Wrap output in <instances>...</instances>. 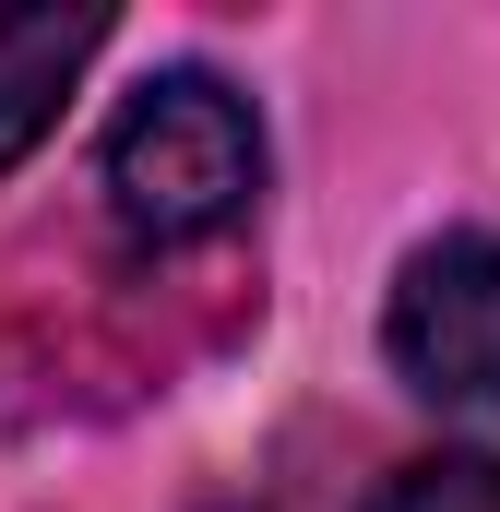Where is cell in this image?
I'll return each mask as SVG.
<instances>
[{"mask_svg":"<svg viewBox=\"0 0 500 512\" xmlns=\"http://www.w3.org/2000/svg\"><path fill=\"white\" fill-rule=\"evenodd\" d=\"M370 512H500V453H417L381 477Z\"/></svg>","mask_w":500,"mask_h":512,"instance_id":"277c9868","label":"cell"},{"mask_svg":"<svg viewBox=\"0 0 500 512\" xmlns=\"http://www.w3.org/2000/svg\"><path fill=\"white\" fill-rule=\"evenodd\" d=\"M96 48H108V12H0V179L60 131Z\"/></svg>","mask_w":500,"mask_h":512,"instance_id":"3957f363","label":"cell"},{"mask_svg":"<svg viewBox=\"0 0 500 512\" xmlns=\"http://www.w3.org/2000/svg\"><path fill=\"white\" fill-rule=\"evenodd\" d=\"M96 191H108V227L131 251H191L215 227H239L262 203V120L227 72H155L131 84V108L108 120L96 155Z\"/></svg>","mask_w":500,"mask_h":512,"instance_id":"6da1fadb","label":"cell"},{"mask_svg":"<svg viewBox=\"0 0 500 512\" xmlns=\"http://www.w3.org/2000/svg\"><path fill=\"white\" fill-rule=\"evenodd\" d=\"M381 358L405 393H429L453 417H500V239L489 227H441L405 251L393 298H381Z\"/></svg>","mask_w":500,"mask_h":512,"instance_id":"7a4b0ae2","label":"cell"}]
</instances>
